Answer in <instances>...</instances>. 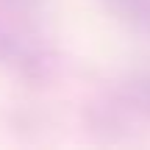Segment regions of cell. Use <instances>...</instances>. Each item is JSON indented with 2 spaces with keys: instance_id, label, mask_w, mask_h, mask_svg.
<instances>
[{
  "instance_id": "cell-2",
  "label": "cell",
  "mask_w": 150,
  "mask_h": 150,
  "mask_svg": "<svg viewBox=\"0 0 150 150\" xmlns=\"http://www.w3.org/2000/svg\"><path fill=\"white\" fill-rule=\"evenodd\" d=\"M0 61H3V64H11V67H20V70H28V67L36 64L31 50L22 47L14 36H8V33H3V31H0Z\"/></svg>"
},
{
  "instance_id": "cell-1",
  "label": "cell",
  "mask_w": 150,
  "mask_h": 150,
  "mask_svg": "<svg viewBox=\"0 0 150 150\" xmlns=\"http://www.w3.org/2000/svg\"><path fill=\"white\" fill-rule=\"evenodd\" d=\"M120 20L134 25L136 31L150 33V0H103Z\"/></svg>"
},
{
  "instance_id": "cell-3",
  "label": "cell",
  "mask_w": 150,
  "mask_h": 150,
  "mask_svg": "<svg viewBox=\"0 0 150 150\" xmlns=\"http://www.w3.org/2000/svg\"><path fill=\"white\" fill-rule=\"evenodd\" d=\"M131 92H134V97L142 103V108L150 111V75L147 78H136L134 83H131Z\"/></svg>"
}]
</instances>
